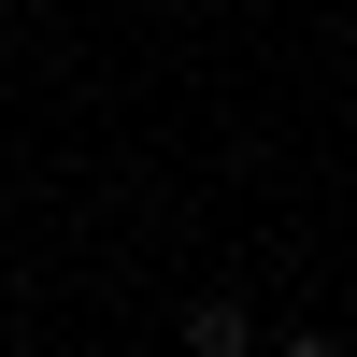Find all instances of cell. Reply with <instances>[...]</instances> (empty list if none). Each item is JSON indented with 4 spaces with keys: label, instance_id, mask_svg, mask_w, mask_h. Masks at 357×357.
Here are the masks:
<instances>
[{
    "label": "cell",
    "instance_id": "obj_1",
    "mask_svg": "<svg viewBox=\"0 0 357 357\" xmlns=\"http://www.w3.org/2000/svg\"><path fill=\"white\" fill-rule=\"evenodd\" d=\"M243 343H257L243 301H186V357H243Z\"/></svg>",
    "mask_w": 357,
    "mask_h": 357
}]
</instances>
